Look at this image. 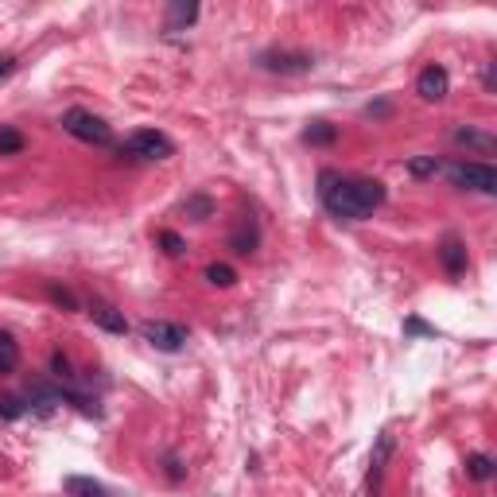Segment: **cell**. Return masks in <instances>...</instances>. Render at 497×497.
I'll return each instance as SVG.
<instances>
[{
	"mask_svg": "<svg viewBox=\"0 0 497 497\" xmlns=\"http://www.w3.org/2000/svg\"><path fill=\"white\" fill-rule=\"evenodd\" d=\"M168 478H171V482L183 478V466H179V458H175V455H168Z\"/></svg>",
	"mask_w": 497,
	"mask_h": 497,
	"instance_id": "83f0119b",
	"label": "cell"
},
{
	"mask_svg": "<svg viewBox=\"0 0 497 497\" xmlns=\"http://www.w3.org/2000/svg\"><path fill=\"white\" fill-rule=\"evenodd\" d=\"M440 260H443V268L451 272V276H463L466 272V245L455 238V233H447L443 245H440Z\"/></svg>",
	"mask_w": 497,
	"mask_h": 497,
	"instance_id": "9c48e42d",
	"label": "cell"
},
{
	"mask_svg": "<svg viewBox=\"0 0 497 497\" xmlns=\"http://www.w3.org/2000/svg\"><path fill=\"white\" fill-rule=\"evenodd\" d=\"M447 90H451V74L440 66V63H432V66H423L420 70V78H416V93L423 101H443L447 98Z\"/></svg>",
	"mask_w": 497,
	"mask_h": 497,
	"instance_id": "52a82bcc",
	"label": "cell"
},
{
	"mask_svg": "<svg viewBox=\"0 0 497 497\" xmlns=\"http://www.w3.org/2000/svg\"><path fill=\"white\" fill-rule=\"evenodd\" d=\"M257 66L268 70V74H307V70H315V55L307 51H260L257 55Z\"/></svg>",
	"mask_w": 497,
	"mask_h": 497,
	"instance_id": "5b68a950",
	"label": "cell"
},
{
	"mask_svg": "<svg viewBox=\"0 0 497 497\" xmlns=\"http://www.w3.org/2000/svg\"><path fill=\"white\" fill-rule=\"evenodd\" d=\"M206 280L214 283V288H233V283H238V272H233L230 265H210L206 268Z\"/></svg>",
	"mask_w": 497,
	"mask_h": 497,
	"instance_id": "d6986e66",
	"label": "cell"
},
{
	"mask_svg": "<svg viewBox=\"0 0 497 497\" xmlns=\"http://www.w3.org/2000/svg\"><path fill=\"white\" fill-rule=\"evenodd\" d=\"M405 330H408V335H435V327L420 323V318H408V323H405Z\"/></svg>",
	"mask_w": 497,
	"mask_h": 497,
	"instance_id": "484cf974",
	"label": "cell"
},
{
	"mask_svg": "<svg viewBox=\"0 0 497 497\" xmlns=\"http://www.w3.org/2000/svg\"><path fill=\"white\" fill-rule=\"evenodd\" d=\"M23 412H28V400H23V397L12 393V397L0 400V420H20Z\"/></svg>",
	"mask_w": 497,
	"mask_h": 497,
	"instance_id": "7402d4cb",
	"label": "cell"
},
{
	"mask_svg": "<svg viewBox=\"0 0 497 497\" xmlns=\"http://www.w3.org/2000/svg\"><path fill=\"white\" fill-rule=\"evenodd\" d=\"M160 245H163V253H168V257H179L183 248H187V241H183L175 230H163V233H160Z\"/></svg>",
	"mask_w": 497,
	"mask_h": 497,
	"instance_id": "cb8c5ba5",
	"label": "cell"
},
{
	"mask_svg": "<svg viewBox=\"0 0 497 497\" xmlns=\"http://www.w3.org/2000/svg\"><path fill=\"white\" fill-rule=\"evenodd\" d=\"M388 455H393V432H381L377 435V447H373V458H370V490H377V482H381Z\"/></svg>",
	"mask_w": 497,
	"mask_h": 497,
	"instance_id": "8fae6325",
	"label": "cell"
},
{
	"mask_svg": "<svg viewBox=\"0 0 497 497\" xmlns=\"http://www.w3.org/2000/svg\"><path fill=\"white\" fill-rule=\"evenodd\" d=\"M440 171L451 179V187H458V191L497 195V171L490 168V163H482V160H455V163H447V168H440Z\"/></svg>",
	"mask_w": 497,
	"mask_h": 497,
	"instance_id": "7a4b0ae2",
	"label": "cell"
},
{
	"mask_svg": "<svg viewBox=\"0 0 497 497\" xmlns=\"http://www.w3.org/2000/svg\"><path fill=\"white\" fill-rule=\"evenodd\" d=\"M183 210H187V214H191L195 222H206L210 214H214V203H210L206 195H195V198H187V206H183Z\"/></svg>",
	"mask_w": 497,
	"mask_h": 497,
	"instance_id": "44dd1931",
	"label": "cell"
},
{
	"mask_svg": "<svg viewBox=\"0 0 497 497\" xmlns=\"http://www.w3.org/2000/svg\"><path fill=\"white\" fill-rule=\"evenodd\" d=\"M440 168H443V163L435 160V156H423V160H412V163H408V171H412V175H435Z\"/></svg>",
	"mask_w": 497,
	"mask_h": 497,
	"instance_id": "d4e9b609",
	"label": "cell"
},
{
	"mask_svg": "<svg viewBox=\"0 0 497 497\" xmlns=\"http://www.w3.org/2000/svg\"><path fill=\"white\" fill-rule=\"evenodd\" d=\"M16 152H23V136L16 128L0 125V156H16Z\"/></svg>",
	"mask_w": 497,
	"mask_h": 497,
	"instance_id": "ffe728a7",
	"label": "cell"
},
{
	"mask_svg": "<svg viewBox=\"0 0 497 497\" xmlns=\"http://www.w3.org/2000/svg\"><path fill=\"white\" fill-rule=\"evenodd\" d=\"M385 183L377 179H350L338 171H318V203L327 206V214H335L342 222H365L377 206H385Z\"/></svg>",
	"mask_w": 497,
	"mask_h": 497,
	"instance_id": "6da1fadb",
	"label": "cell"
},
{
	"mask_svg": "<svg viewBox=\"0 0 497 497\" xmlns=\"http://www.w3.org/2000/svg\"><path fill=\"white\" fill-rule=\"evenodd\" d=\"M20 365V342L0 330V373H12Z\"/></svg>",
	"mask_w": 497,
	"mask_h": 497,
	"instance_id": "9a60e30c",
	"label": "cell"
},
{
	"mask_svg": "<svg viewBox=\"0 0 497 497\" xmlns=\"http://www.w3.org/2000/svg\"><path fill=\"white\" fill-rule=\"evenodd\" d=\"M144 338L160 353H179L187 346V327L168 323V318H148V323H144Z\"/></svg>",
	"mask_w": 497,
	"mask_h": 497,
	"instance_id": "8992f818",
	"label": "cell"
},
{
	"mask_svg": "<svg viewBox=\"0 0 497 497\" xmlns=\"http://www.w3.org/2000/svg\"><path fill=\"white\" fill-rule=\"evenodd\" d=\"M335 136H338V133H335V128H330L327 121H315V125L303 133V140H307V144H330V140H335Z\"/></svg>",
	"mask_w": 497,
	"mask_h": 497,
	"instance_id": "603a6c76",
	"label": "cell"
},
{
	"mask_svg": "<svg viewBox=\"0 0 497 497\" xmlns=\"http://www.w3.org/2000/svg\"><path fill=\"white\" fill-rule=\"evenodd\" d=\"M63 490H66V497H113L109 490L101 486V482H93V478H86V475H70V478H63Z\"/></svg>",
	"mask_w": 497,
	"mask_h": 497,
	"instance_id": "5bb4252c",
	"label": "cell"
},
{
	"mask_svg": "<svg viewBox=\"0 0 497 497\" xmlns=\"http://www.w3.org/2000/svg\"><path fill=\"white\" fill-rule=\"evenodd\" d=\"M195 20H198V4H195V0H175V4L168 8L163 28H168V31H183V28H191Z\"/></svg>",
	"mask_w": 497,
	"mask_h": 497,
	"instance_id": "4fadbf2b",
	"label": "cell"
},
{
	"mask_svg": "<svg viewBox=\"0 0 497 497\" xmlns=\"http://www.w3.org/2000/svg\"><path fill=\"white\" fill-rule=\"evenodd\" d=\"M451 140H455L458 148L478 152V156H493V148H497V140L490 133H478V128H455Z\"/></svg>",
	"mask_w": 497,
	"mask_h": 497,
	"instance_id": "30bf717a",
	"label": "cell"
},
{
	"mask_svg": "<svg viewBox=\"0 0 497 497\" xmlns=\"http://www.w3.org/2000/svg\"><path fill=\"white\" fill-rule=\"evenodd\" d=\"M466 475L475 482H490L493 478V458L490 455H470L466 458Z\"/></svg>",
	"mask_w": 497,
	"mask_h": 497,
	"instance_id": "e0dca14e",
	"label": "cell"
},
{
	"mask_svg": "<svg viewBox=\"0 0 497 497\" xmlns=\"http://www.w3.org/2000/svg\"><path fill=\"white\" fill-rule=\"evenodd\" d=\"M86 315L93 318V327L109 330V335H128V318H125V311H117L113 303H105V300H93V303L86 307Z\"/></svg>",
	"mask_w": 497,
	"mask_h": 497,
	"instance_id": "ba28073f",
	"label": "cell"
},
{
	"mask_svg": "<svg viewBox=\"0 0 497 497\" xmlns=\"http://www.w3.org/2000/svg\"><path fill=\"white\" fill-rule=\"evenodd\" d=\"M482 86H486V93H493V63H486V74H482Z\"/></svg>",
	"mask_w": 497,
	"mask_h": 497,
	"instance_id": "f1b7e54d",
	"label": "cell"
},
{
	"mask_svg": "<svg viewBox=\"0 0 497 497\" xmlns=\"http://www.w3.org/2000/svg\"><path fill=\"white\" fill-rule=\"evenodd\" d=\"M121 156H128V160H171L175 140L168 133H160V128H136V133L121 144Z\"/></svg>",
	"mask_w": 497,
	"mask_h": 497,
	"instance_id": "3957f363",
	"label": "cell"
},
{
	"mask_svg": "<svg viewBox=\"0 0 497 497\" xmlns=\"http://www.w3.org/2000/svg\"><path fill=\"white\" fill-rule=\"evenodd\" d=\"M51 373H55L63 385L78 388V373H74V365H70V358H66V353H58V350L51 353Z\"/></svg>",
	"mask_w": 497,
	"mask_h": 497,
	"instance_id": "2e32d148",
	"label": "cell"
},
{
	"mask_svg": "<svg viewBox=\"0 0 497 497\" xmlns=\"http://www.w3.org/2000/svg\"><path fill=\"white\" fill-rule=\"evenodd\" d=\"M12 70H16V55H0V82H4Z\"/></svg>",
	"mask_w": 497,
	"mask_h": 497,
	"instance_id": "4316f807",
	"label": "cell"
},
{
	"mask_svg": "<svg viewBox=\"0 0 497 497\" xmlns=\"http://www.w3.org/2000/svg\"><path fill=\"white\" fill-rule=\"evenodd\" d=\"M66 128L74 140H82V144H98V148H113V128L101 121V117H93L86 109H66L63 121H58Z\"/></svg>",
	"mask_w": 497,
	"mask_h": 497,
	"instance_id": "277c9868",
	"label": "cell"
},
{
	"mask_svg": "<svg viewBox=\"0 0 497 497\" xmlns=\"http://www.w3.org/2000/svg\"><path fill=\"white\" fill-rule=\"evenodd\" d=\"M47 300H51L55 307H66V311H78V295L70 292V288H63V283H47Z\"/></svg>",
	"mask_w": 497,
	"mask_h": 497,
	"instance_id": "ac0fdd59",
	"label": "cell"
},
{
	"mask_svg": "<svg viewBox=\"0 0 497 497\" xmlns=\"http://www.w3.org/2000/svg\"><path fill=\"white\" fill-rule=\"evenodd\" d=\"M257 241H260V230H257V222L253 218H238V230L230 233V248L233 253H241V257H248L257 248Z\"/></svg>",
	"mask_w": 497,
	"mask_h": 497,
	"instance_id": "7c38bea8",
	"label": "cell"
}]
</instances>
